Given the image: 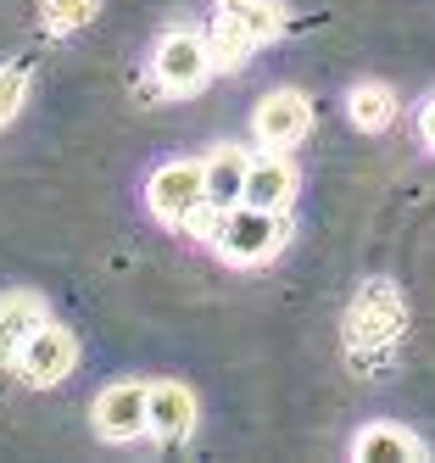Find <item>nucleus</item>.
I'll use <instances>...</instances> for the list:
<instances>
[{"instance_id": "f257e3e1", "label": "nucleus", "mask_w": 435, "mask_h": 463, "mask_svg": "<svg viewBox=\"0 0 435 463\" xmlns=\"http://www.w3.org/2000/svg\"><path fill=\"white\" fill-rule=\"evenodd\" d=\"M290 235L285 213H268V207H251V202H229L223 218H218V257L234 262V269H257V262H268Z\"/></svg>"}, {"instance_id": "f03ea898", "label": "nucleus", "mask_w": 435, "mask_h": 463, "mask_svg": "<svg viewBox=\"0 0 435 463\" xmlns=\"http://www.w3.org/2000/svg\"><path fill=\"white\" fill-rule=\"evenodd\" d=\"M402 329H408V302H402V290L391 279H368L346 307V346L380 352V346H391L402 335Z\"/></svg>"}, {"instance_id": "7ed1b4c3", "label": "nucleus", "mask_w": 435, "mask_h": 463, "mask_svg": "<svg viewBox=\"0 0 435 463\" xmlns=\"http://www.w3.org/2000/svg\"><path fill=\"white\" fill-rule=\"evenodd\" d=\"M12 369L23 374V385L51 391V385H61L67 374L79 369V335H73L67 324H51V318H45V324L23 341V352H17Z\"/></svg>"}, {"instance_id": "20e7f679", "label": "nucleus", "mask_w": 435, "mask_h": 463, "mask_svg": "<svg viewBox=\"0 0 435 463\" xmlns=\"http://www.w3.org/2000/svg\"><path fill=\"white\" fill-rule=\"evenodd\" d=\"M201 202H207V174H201V162H190V156L162 162V168L146 179V207L167 229H179Z\"/></svg>"}, {"instance_id": "39448f33", "label": "nucleus", "mask_w": 435, "mask_h": 463, "mask_svg": "<svg viewBox=\"0 0 435 463\" xmlns=\"http://www.w3.org/2000/svg\"><path fill=\"white\" fill-rule=\"evenodd\" d=\"M151 73L167 95H195L201 84L213 79V61H207V40L195 28H167L156 40V56H151Z\"/></svg>"}, {"instance_id": "423d86ee", "label": "nucleus", "mask_w": 435, "mask_h": 463, "mask_svg": "<svg viewBox=\"0 0 435 463\" xmlns=\"http://www.w3.org/2000/svg\"><path fill=\"white\" fill-rule=\"evenodd\" d=\"M307 128H313V101L301 90H268L262 101H257V112H251V135L268 151L301 146V140H307Z\"/></svg>"}, {"instance_id": "0eeeda50", "label": "nucleus", "mask_w": 435, "mask_h": 463, "mask_svg": "<svg viewBox=\"0 0 435 463\" xmlns=\"http://www.w3.org/2000/svg\"><path fill=\"white\" fill-rule=\"evenodd\" d=\"M195 419H201V408H195V391L184 380L146 385V436H156L162 447H179L195 436Z\"/></svg>"}, {"instance_id": "6e6552de", "label": "nucleus", "mask_w": 435, "mask_h": 463, "mask_svg": "<svg viewBox=\"0 0 435 463\" xmlns=\"http://www.w3.org/2000/svg\"><path fill=\"white\" fill-rule=\"evenodd\" d=\"M90 419H95V436L100 441H140L146 436V385L140 380H118V385H107L95 396V408H90Z\"/></svg>"}, {"instance_id": "1a4fd4ad", "label": "nucleus", "mask_w": 435, "mask_h": 463, "mask_svg": "<svg viewBox=\"0 0 435 463\" xmlns=\"http://www.w3.org/2000/svg\"><path fill=\"white\" fill-rule=\"evenodd\" d=\"M296 190H301V174H296V162H290L285 151H262V156L246 162V190H241V202L268 207V213H290Z\"/></svg>"}, {"instance_id": "9d476101", "label": "nucleus", "mask_w": 435, "mask_h": 463, "mask_svg": "<svg viewBox=\"0 0 435 463\" xmlns=\"http://www.w3.org/2000/svg\"><path fill=\"white\" fill-rule=\"evenodd\" d=\"M45 324V302L33 290H6L0 296V369H12L23 341Z\"/></svg>"}, {"instance_id": "9b49d317", "label": "nucleus", "mask_w": 435, "mask_h": 463, "mask_svg": "<svg viewBox=\"0 0 435 463\" xmlns=\"http://www.w3.org/2000/svg\"><path fill=\"white\" fill-rule=\"evenodd\" d=\"M352 458H357V463H380V458L413 463V458H424V441L413 436V430L391 424V419H374V424H363L357 436H352Z\"/></svg>"}, {"instance_id": "f8f14e48", "label": "nucleus", "mask_w": 435, "mask_h": 463, "mask_svg": "<svg viewBox=\"0 0 435 463\" xmlns=\"http://www.w3.org/2000/svg\"><path fill=\"white\" fill-rule=\"evenodd\" d=\"M396 112H402L396 90L380 84V79H363V84L346 90V118H352V128H363V135H385L396 123Z\"/></svg>"}, {"instance_id": "ddd939ff", "label": "nucleus", "mask_w": 435, "mask_h": 463, "mask_svg": "<svg viewBox=\"0 0 435 463\" xmlns=\"http://www.w3.org/2000/svg\"><path fill=\"white\" fill-rule=\"evenodd\" d=\"M246 162H251L246 146H213V156L201 162V174H207V202H218V207L241 202V190H246Z\"/></svg>"}, {"instance_id": "4468645a", "label": "nucleus", "mask_w": 435, "mask_h": 463, "mask_svg": "<svg viewBox=\"0 0 435 463\" xmlns=\"http://www.w3.org/2000/svg\"><path fill=\"white\" fill-rule=\"evenodd\" d=\"M201 40H207V61H213V73H241L246 61L257 56V40L246 34L241 23H229V17H213V28H207Z\"/></svg>"}, {"instance_id": "2eb2a0df", "label": "nucleus", "mask_w": 435, "mask_h": 463, "mask_svg": "<svg viewBox=\"0 0 435 463\" xmlns=\"http://www.w3.org/2000/svg\"><path fill=\"white\" fill-rule=\"evenodd\" d=\"M213 12L229 17V23H241L257 45L285 34V6H279V0H213Z\"/></svg>"}, {"instance_id": "dca6fc26", "label": "nucleus", "mask_w": 435, "mask_h": 463, "mask_svg": "<svg viewBox=\"0 0 435 463\" xmlns=\"http://www.w3.org/2000/svg\"><path fill=\"white\" fill-rule=\"evenodd\" d=\"M95 12H100V0H40V23L51 34H79Z\"/></svg>"}, {"instance_id": "f3484780", "label": "nucleus", "mask_w": 435, "mask_h": 463, "mask_svg": "<svg viewBox=\"0 0 435 463\" xmlns=\"http://www.w3.org/2000/svg\"><path fill=\"white\" fill-rule=\"evenodd\" d=\"M28 101V68H17V61H6L0 68V128H6Z\"/></svg>"}, {"instance_id": "a211bd4d", "label": "nucleus", "mask_w": 435, "mask_h": 463, "mask_svg": "<svg viewBox=\"0 0 435 463\" xmlns=\"http://www.w3.org/2000/svg\"><path fill=\"white\" fill-rule=\"evenodd\" d=\"M218 218H223V207H218V202H201V207H195V213H190V218H184L179 229H184L190 241L213 246V241H218Z\"/></svg>"}, {"instance_id": "6ab92c4d", "label": "nucleus", "mask_w": 435, "mask_h": 463, "mask_svg": "<svg viewBox=\"0 0 435 463\" xmlns=\"http://www.w3.org/2000/svg\"><path fill=\"white\" fill-rule=\"evenodd\" d=\"M419 140H424V146L435 151V95H430V101L419 107Z\"/></svg>"}]
</instances>
